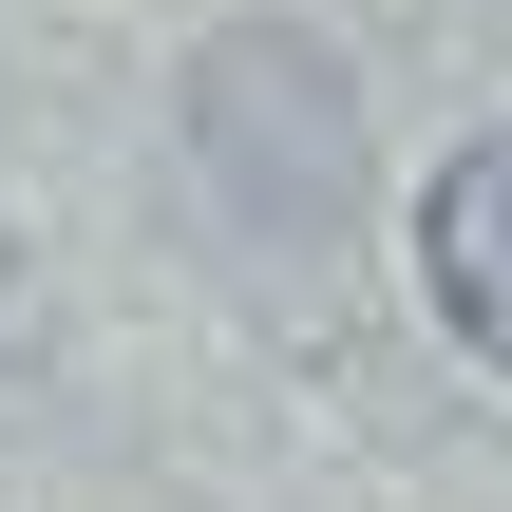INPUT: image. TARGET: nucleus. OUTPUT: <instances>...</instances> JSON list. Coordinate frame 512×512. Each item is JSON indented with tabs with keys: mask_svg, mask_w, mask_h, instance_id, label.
I'll return each instance as SVG.
<instances>
[{
	"mask_svg": "<svg viewBox=\"0 0 512 512\" xmlns=\"http://www.w3.org/2000/svg\"><path fill=\"white\" fill-rule=\"evenodd\" d=\"M418 266H437V323L512 380V133H475V152L418 190Z\"/></svg>",
	"mask_w": 512,
	"mask_h": 512,
	"instance_id": "nucleus-1",
	"label": "nucleus"
}]
</instances>
